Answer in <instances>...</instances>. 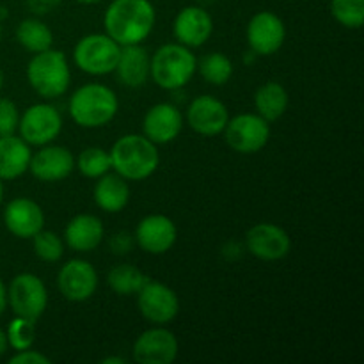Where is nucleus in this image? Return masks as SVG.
I'll return each mask as SVG.
<instances>
[{
	"mask_svg": "<svg viewBox=\"0 0 364 364\" xmlns=\"http://www.w3.org/2000/svg\"><path fill=\"white\" fill-rule=\"evenodd\" d=\"M156 11L149 0H112L103 14L105 34L117 45H141L153 32Z\"/></svg>",
	"mask_w": 364,
	"mask_h": 364,
	"instance_id": "f257e3e1",
	"label": "nucleus"
},
{
	"mask_svg": "<svg viewBox=\"0 0 364 364\" xmlns=\"http://www.w3.org/2000/svg\"><path fill=\"white\" fill-rule=\"evenodd\" d=\"M109 153L114 173L130 181L146 180L155 173L160 164L156 144L149 141L146 135H123L114 142Z\"/></svg>",
	"mask_w": 364,
	"mask_h": 364,
	"instance_id": "f03ea898",
	"label": "nucleus"
},
{
	"mask_svg": "<svg viewBox=\"0 0 364 364\" xmlns=\"http://www.w3.org/2000/svg\"><path fill=\"white\" fill-rule=\"evenodd\" d=\"M119 109L117 95L105 84H85L71 95L68 110L78 127L102 128L116 117Z\"/></svg>",
	"mask_w": 364,
	"mask_h": 364,
	"instance_id": "7ed1b4c3",
	"label": "nucleus"
},
{
	"mask_svg": "<svg viewBox=\"0 0 364 364\" xmlns=\"http://www.w3.org/2000/svg\"><path fill=\"white\" fill-rule=\"evenodd\" d=\"M198 71V59L188 46L167 43L156 48L149 63V77L159 87L176 91L185 87Z\"/></svg>",
	"mask_w": 364,
	"mask_h": 364,
	"instance_id": "20e7f679",
	"label": "nucleus"
},
{
	"mask_svg": "<svg viewBox=\"0 0 364 364\" xmlns=\"http://www.w3.org/2000/svg\"><path fill=\"white\" fill-rule=\"evenodd\" d=\"M27 80L41 98L53 100L63 96L71 80L66 55L53 48L34 53L27 64Z\"/></svg>",
	"mask_w": 364,
	"mask_h": 364,
	"instance_id": "39448f33",
	"label": "nucleus"
},
{
	"mask_svg": "<svg viewBox=\"0 0 364 364\" xmlns=\"http://www.w3.org/2000/svg\"><path fill=\"white\" fill-rule=\"evenodd\" d=\"M121 45L107 34H87L75 45L73 60L84 73L103 77L112 73Z\"/></svg>",
	"mask_w": 364,
	"mask_h": 364,
	"instance_id": "423d86ee",
	"label": "nucleus"
},
{
	"mask_svg": "<svg viewBox=\"0 0 364 364\" xmlns=\"http://www.w3.org/2000/svg\"><path fill=\"white\" fill-rule=\"evenodd\" d=\"M7 304L16 316L38 322L48 306V290L36 274L21 272L7 288Z\"/></svg>",
	"mask_w": 364,
	"mask_h": 364,
	"instance_id": "0eeeda50",
	"label": "nucleus"
},
{
	"mask_svg": "<svg viewBox=\"0 0 364 364\" xmlns=\"http://www.w3.org/2000/svg\"><path fill=\"white\" fill-rule=\"evenodd\" d=\"M224 137L233 151L252 155V153L262 151L269 144L270 124L259 114H238L228 119Z\"/></svg>",
	"mask_w": 364,
	"mask_h": 364,
	"instance_id": "6e6552de",
	"label": "nucleus"
},
{
	"mask_svg": "<svg viewBox=\"0 0 364 364\" xmlns=\"http://www.w3.org/2000/svg\"><path fill=\"white\" fill-rule=\"evenodd\" d=\"M18 130L28 146L50 144L63 130V116L50 103H36L20 116Z\"/></svg>",
	"mask_w": 364,
	"mask_h": 364,
	"instance_id": "1a4fd4ad",
	"label": "nucleus"
},
{
	"mask_svg": "<svg viewBox=\"0 0 364 364\" xmlns=\"http://www.w3.org/2000/svg\"><path fill=\"white\" fill-rule=\"evenodd\" d=\"M137 306L141 315L153 326H167L180 313V299L176 291L153 279L137 291Z\"/></svg>",
	"mask_w": 364,
	"mask_h": 364,
	"instance_id": "9d476101",
	"label": "nucleus"
},
{
	"mask_svg": "<svg viewBox=\"0 0 364 364\" xmlns=\"http://www.w3.org/2000/svg\"><path fill=\"white\" fill-rule=\"evenodd\" d=\"M247 43L256 55H274L281 50L287 39L284 21L272 11H259L249 20Z\"/></svg>",
	"mask_w": 364,
	"mask_h": 364,
	"instance_id": "9b49d317",
	"label": "nucleus"
},
{
	"mask_svg": "<svg viewBox=\"0 0 364 364\" xmlns=\"http://www.w3.org/2000/svg\"><path fill=\"white\" fill-rule=\"evenodd\" d=\"M178 338L164 326H155L144 331L135 340L132 355L139 364H171L176 361Z\"/></svg>",
	"mask_w": 364,
	"mask_h": 364,
	"instance_id": "f8f14e48",
	"label": "nucleus"
},
{
	"mask_svg": "<svg viewBox=\"0 0 364 364\" xmlns=\"http://www.w3.org/2000/svg\"><path fill=\"white\" fill-rule=\"evenodd\" d=\"M57 288L66 301L84 302L91 299L98 288V272L85 259L73 258L60 267Z\"/></svg>",
	"mask_w": 364,
	"mask_h": 364,
	"instance_id": "ddd939ff",
	"label": "nucleus"
},
{
	"mask_svg": "<svg viewBox=\"0 0 364 364\" xmlns=\"http://www.w3.org/2000/svg\"><path fill=\"white\" fill-rule=\"evenodd\" d=\"M245 249L263 262H277L291 249L290 235L274 223H258L245 233Z\"/></svg>",
	"mask_w": 364,
	"mask_h": 364,
	"instance_id": "4468645a",
	"label": "nucleus"
},
{
	"mask_svg": "<svg viewBox=\"0 0 364 364\" xmlns=\"http://www.w3.org/2000/svg\"><path fill=\"white\" fill-rule=\"evenodd\" d=\"M134 238L135 244L148 255H164L176 244L178 228L167 215L151 213L139 220Z\"/></svg>",
	"mask_w": 364,
	"mask_h": 364,
	"instance_id": "2eb2a0df",
	"label": "nucleus"
},
{
	"mask_svg": "<svg viewBox=\"0 0 364 364\" xmlns=\"http://www.w3.org/2000/svg\"><path fill=\"white\" fill-rule=\"evenodd\" d=\"M230 112L219 98L201 95L191 102L187 109V123L196 134L205 137H215L226 128Z\"/></svg>",
	"mask_w": 364,
	"mask_h": 364,
	"instance_id": "dca6fc26",
	"label": "nucleus"
},
{
	"mask_svg": "<svg viewBox=\"0 0 364 364\" xmlns=\"http://www.w3.org/2000/svg\"><path fill=\"white\" fill-rule=\"evenodd\" d=\"M213 32V20L201 6H187L176 14L173 21V34L176 43L198 48L210 39Z\"/></svg>",
	"mask_w": 364,
	"mask_h": 364,
	"instance_id": "f3484780",
	"label": "nucleus"
},
{
	"mask_svg": "<svg viewBox=\"0 0 364 364\" xmlns=\"http://www.w3.org/2000/svg\"><path fill=\"white\" fill-rule=\"evenodd\" d=\"M75 169V156L64 146L45 144L36 155L31 156L28 171L45 183L66 180Z\"/></svg>",
	"mask_w": 364,
	"mask_h": 364,
	"instance_id": "a211bd4d",
	"label": "nucleus"
},
{
	"mask_svg": "<svg viewBox=\"0 0 364 364\" xmlns=\"http://www.w3.org/2000/svg\"><path fill=\"white\" fill-rule=\"evenodd\" d=\"M4 224L7 231L16 238L31 240L38 231L45 228V213L41 206L28 198H16L4 208Z\"/></svg>",
	"mask_w": 364,
	"mask_h": 364,
	"instance_id": "6ab92c4d",
	"label": "nucleus"
},
{
	"mask_svg": "<svg viewBox=\"0 0 364 364\" xmlns=\"http://www.w3.org/2000/svg\"><path fill=\"white\" fill-rule=\"evenodd\" d=\"M183 130V116L173 103H156L146 112L142 132L155 144H169L176 141Z\"/></svg>",
	"mask_w": 364,
	"mask_h": 364,
	"instance_id": "aec40b11",
	"label": "nucleus"
},
{
	"mask_svg": "<svg viewBox=\"0 0 364 364\" xmlns=\"http://www.w3.org/2000/svg\"><path fill=\"white\" fill-rule=\"evenodd\" d=\"M105 228L100 217L78 213L64 228V244L77 252H91L102 244Z\"/></svg>",
	"mask_w": 364,
	"mask_h": 364,
	"instance_id": "412c9836",
	"label": "nucleus"
},
{
	"mask_svg": "<svg viewBox=\"0 0 364 364\" xmlns=\"http://www.w3.org/2000/svg\"><path fill=\"white\" fill-rule=\"evenodd\" d=\"M149 63L151 57L142 43L121 46L114 73L117 75V80L127 87H142L149 80Z\"/></svg>",
	"mask_w": 364,
	"mask_h": 364,
	"instance_id": "4be33fe9",
	"label": "nucleus"
},
{
	"mask_svg": "<svg viewBox=\"0 0 364 364\" xmlns=\"http://www.w3.org/2000/svg\"><path fill=\"white\" fill-rule=\"evenodd\" d=\"M31 156V146L21 137H0V180H16L27 173Z\"/></svg>",
	"mask_w": 364,
	"mask_h": 364,
	"instance_id": "5701e85b",
	"label": "nucleus"
},
{
	"mask_svg": "<svg viewBox=\"0 0 364 364\" xmlns=\"http://www.w3.org/2000/svg\"><path fill=\"white\" fill-rule=\"evenodd\" d=\"M95 203L98 208L107 213H119L123 212L124 206L130 201V187L128 180L119 176L117 173H105L98 178L95 185Z\"/></svg>",
	"mask_w": 364,
	"mask_h": 364,
	"instance_id": "b1692460",
	"label": "nucleus"
},
{
	"mask_svg": "<svg viewBox=\"0 0 364 364\" xmlns=\"http://www.w3.org/2000/svg\"><path fill=\"white\" fill-rule=\"evenodd\" d=\"M288 103H290V96L279 82H265L259 85L255 95L256 114H259L269 123L277 121L287 112Z\"/></svg>",
	"mask_w": 364,
	"mask_h": 364,
	"instance_id": "393cba45",
	"label": "nucleus"
},
{
	"mask_svg": "<svg viewBox=\"0 0 364 364\" xmlns=\"http://www.w3.org/2000/svg\"><path fill=\"white\" fill-rule=\"evenodd\" d=\"M16 41L31 53L45 52L52 48L53 32L38 18H27L16 27Z\"/></svg>",
	"mask_w": 364,
	"mask_h": 364,
	"instance_id": "a878e982",
	"label": "nucleus"
},
{
	"mask_svg": "<svg viewBox=\"0 0 364 364\" xmlns=\"http://www.w3.org/2000/svg\"><path fill=\"white\" fill-rule=\"evenodd\" d=\"M149 281V277L130 263L112 267L107 274V284L117 295H137V291Z\"/></svg>",
	"mask_w": 364,
	"mask_h": 364,
	"instance_id": "bb28decb",
	"label": "nucleus"
},
{
	"mask_svg": "<svg viewBox=\"0 0 364 364\" xmlns=\"http://www.w3.org/2000/svg\"><path fill=\"white\" fill-rule=\"evenodd\" d=\"M198 71L203 80L212 85H224L233 77L235 66L228 55L220 52H212L198 60Z\"/></svg>",
	"mask_w": 364,
	"mask_h": 364,
	"instance_id": "cd10ccee",
	"label": "nucleus"
},
{
	"mask_svg": "<svg viewBox=\"0 0 364 364\" xmlns=\"http://www.w3.org/2000/svg\"><path fill=\"white\" fill-rule=\"evenodd\" d=\"M75 167L80 171L82 176L91 178V180H98L105 173L112 169V162H110V153L107 149L98 148V146H91L80 151V155L75 159Z\"/></svg>",
	"mask_w": 364,
	"mask_h": 364,
	"instance_id": "c85d7f7f",
	"label": "nucleus"
},
{
	"mask_svg": "<svg viewBox=\"0 0 364 364\" xmlns=\"http://www.w3.org/2000/svg\"><path fill=\"white\" fill-rule=\"evenodd\" d=\"M34 255L45 263H57L64 256V240L53 231L41 230L31 238Z\"/></svg>",
	"mask_w": 364,
	"mask_h": 364,
	"instance_id": "c756f323",
	"label": "nucleus"
},
{
	"mask_svg": "<svg viewBox=\"0 0 364 364\" xmlns=\"http://www.w3.org/2000/svg\"><path fill=\"white\" fill-rule=\"evenodd\" d=\"M331 14L347 28H361L364 23V0H331Z\"/></svg>",
	"mask_w": 364,
	"mask_h": 364,
	"instance_id": "7c9ffc66",
	"label": "nucleus"
},
{
	"mask_svg": "<svg viewBox=\"0 0 364 364\" xmlns=\"http://www.w3.org/2000/svg\"><path fill=\"white\" fill-rule=\"evenodd\" d=\"M6 336L9 347L16 352L31 348L36 341V322L23 316H14L7 326Z\"/></svg>",
	"mask_w": 364,
	"mask_h": 364,
	"instance_id": "2f4dec72",
	"label": "nucleus"
},
{
	"mask_svg": "<svg viewBox=\"0 0 364 364\" xmlns=\"http://www.w3.org/2000/svg\"><path fill=\"white\" fill-rule=\"evenodd\" d=\"M20 123V112L13 100L0 98V137L13 135L18 130Z\"/></svg>",
	"mask_w": 364,
	"mask_h": 364,
	"instance_id": "473e14b6",
	"label": "nucleus"
},
{
	"mask_svg": "<svg viewBox=\"0 0 364 364\" xmlns=\"http://www.w3.org/2000/svg\"><path fill=\"white\" fill-rule=\"evenodd\" d=\"M134 244H135L134 235H130L128 231H117V233H114L109 240L110 251H112L114 255H119V256L128 255V252L134 249Z\"/></svg>",
	"mask_w": 364,
	"mask_h": 364,
	"instance_id": "72a5a7b5",
	"label": "nucleus"
},
{
	"mask_svg": "<svg viewBox=\"0 0 364 364\" xmlns=\"http://www.w3.org/2000/svg\"><path fill=\"white\" fill-rule=\"evenodd\" d=\"M11 364H50V358H46L45 354L38 350H32L31 348H25V350H18L13 358L9 359Z\"/></svg>",
	"mask_w": 364,
	"mask_h": 364,
	"instance_id": "f704fd0d",
	"label": "nucleus"
},
{
	"mask_svg": "<svg viewBox=\"0 0 364 364\" xmlns=\"http://www.w3.org/2000/svg\"><path fill=\"white\" fill-rule=\"evenodd\" d=\"M25 2H27V7L36 16H45V14L55 11L63 0H25Z\"/></svg>",
	"mask_w": 364,
	"mask_h": 364,
	"instance_id": "c9c22d12",
	"label": "nucleus"
},
{
	"mask_svg": "<svg viewBox=\"0 0 364 364\" xmlns=\"http://www.w3.org/2000/svg\"><path fill=\"white\" fill-rule=\"evenodd\" d=\"M7 308V287L4 284V281L0 279V316L4 315Z\"/></svg>",
	"mask_w": 364,
	"mask_h": 364,
	"instance_id": "e433bc0d",
	"label": "nucleus"
},
{
	"mask_svg": "<svg viewBox=\"0 0 364 364\" xmlns=\"http://www.w3.org/2000/svg\"><path fill=\"white\" fill-rule=\"evenodd\" d=\"M7 347H9V343H7L6 331L0 329V355L6 354V352H7Z\"/></svg>",
	"mask_w": 364,
	"mask_h": 364,
	"instance_id": "4c0bfd02",
	"label": "nucleus"
},
{
	"mask_svg": "<svg viewBox=\"0 0 364 364\" xmlns=\"http://www.w3.org/2000/svg\"><path fill=\"white\" fill-rule=\"evenodd\" d=\"M102 364H127V359L124 358H105L100 361Z\"/></svg>",
	"mask_w": 364,
	"mask_h": 364,
	"instance_id": "58836bf2",
	"label": "nucleus"
},
{
	"mask_svg": "<svg viewBox=\"0 0 364 364\" xmlns=\"http://www.w3.org/2000/svg\"><path fill=\"white\" fill-rule=\"evenodd\" d=\"M78 4H84V6H91V4H98L102 2V0H77Z\"/></svg>",
	"mask_w": 364,
	"mask_h": 364,
	"instance_id": "ea45409f",
	"label": "nucleus"
},
{
	"mask_svg": "<svg viewBox=\"0 0 364 364\" xmlns=\"http://www.w3.org/2000/svg\"><path fill=\"white\" fill-rule=\"evenodd\" d=\"M2 199H4V185H2V180H0V205H2Z\"/></svg>",
	"mask_w": 364,
	"mask_h": 364,
	"instance_id": "a19ab883",
	"label": "nucleus"
},
{
	"mask_svg": "<svg viewBox=\"0 0 364 364\" xmlns=\"http://www.w3.org/2000/svg\"><path fill=\"white\" fill-rule=\"evenodd\" d=\"M2 85H4V73L2 70H0V89H2Z\"/></svg>",
	"mask_w": 364,
	"mask_h": 364,
	"instance_id": "79ce46f5",
	"label": "nucleus"
},
{
	"mask_svg": "<svg viewBox=\"0 0 364 364\" xmlns=\"http://www.w3.org/2000/svg\"><path fill=\"white\" fill-rule=\"evenodd\" d=\"M0 39H2V25H0Z\"/></svg>",
	"mask_w": 364,
	"mask_h": 364,
	"instance_id": "37998d69",
	"label": "nucleus"
}]
</instances>
